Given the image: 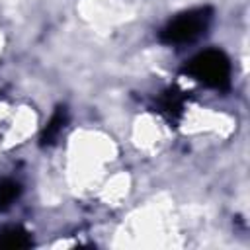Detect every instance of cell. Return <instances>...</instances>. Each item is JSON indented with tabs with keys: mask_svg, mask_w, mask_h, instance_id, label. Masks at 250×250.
Returning a JSON list of instances; mask_svg holds the SVG:
<instances>
[{
	"mask_svg": "<svg viewBox=\"0 0 250 250\" xmlns=\"http://www.w3.org/2000/svg\"><path fill=\"white\" fill-rule=\"evenodd\" d=\"M186 72L215 90H227L230 86V62L219 49H207L195 55L186 64Z\"/></svg>",
	"mask_w": 250,
	"mask_h": 250,
	"instance_id": "6da1fadb",
	"label": "cell"
},
{
	"mask_svg": "<svg viewBox=\"0 0 250 250\" xmlns=\"http://www.w3.org/2000/svg\"><path fill=\"white\" fill-rule=\"evenodd\" d=\"M211 18H213V10L207 6L182 12L164 25V29L160 31V41L168 45L191 43L201 33H205V29L211 23Z\"/></svg>",
	"mask_w": 250,
	"mask_h": 250,
	"instance_id": "7a4b0ae2",
	"label": "cell"
},
{
	"mask_svg": "<svg viewBox=\"0 0 250 250\" xmlns=\"http://www.w3.org/2000/svg\"><path fill=\"white\" fill-rule=\"evenodd\" d=\"M31 246V236L21 227H10L0 232V248H27Z\"/></svg>",
	"mask_w": 250,
	"mask_h": 250,
	"instance_id": "3957f363",
	"label": "cell"
},
{
	"mask_svg": "<svg viewBox=\"0 0 250 250\" xmlns=\"http://www.w3.org/2000/svg\"><path fill=\"white\" fill-rule=\"evenodd\" d=\"M64 123H66V111H64V109H59V111L51 117V121L47 123V127H45V131H43V137H41L43 145H51V143L59 137V133L62 131Z\"/></svg>",
	"mask_w": 250,
	"mask_h": 250,
	"instance_id": "277c9868",
	"label": "cell"
},
{
	"mask_svg": "<svg viewBox=\"0 0 250 250\" xmlns=\"http://www.w3.org/2000/svg\"><path fill=\"white\" fill-rule=\"evenodd\" d=\"M20 195V184L14 180H2L0 182V211H6Z\"/></svg>",
	"mask_w": 250,
	"mask_h": 250,
	"instance_id": "5b68a950",
	"label": "cell"
},
{
	"mask_svg": "<svg viewBox=\"0 0 250 250\" xmlns=\"http://www.w3.org/2000/svg\"><path fill=\"white\" fill-rule=\"evenodd\" d=\"M160 107L170 119L176 117L180 113V109H182V100H178V92H166V96L160 102Z\"/></svg>",
	"mask_w": 250,
	"mask_h": 250,
	"instance_id": "8992f818",
	"label": "cell"
}]
</instances>
